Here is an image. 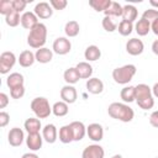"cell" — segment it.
Returning <instances> with one entry per match:
<instances>
[{"mask_svg": "<svg viewBox=\"0 0 158 158\" xmlns=\"http://www.w3.org/2000/svg\"><path fill=\"white\" fill-rule=\"evenodd\" d=\"M107 114L110 117L121 122H131L135 117L133 109L123 102H111L107 107Z\"/></svg>", "mask_w": 158, "mask_h": 158, "instance_id": "6da1fadb", "label": "cell"}, {"mask_svg": "<svg viewBox=\"0 0 158 158\" xmlns=\"http://www.w3.org/2000/svg\"><path fill=\"white\" fill-rule=\"evenodd\" d=\"M35 57H36V60L38 63L46 64V63H49L52 60V58H53V51L49 49V48L42 47V48H40V49L36 51Z\"/></svg>", "mask_w": 158, "mask_h": 158, "instance_id": "ffe728a7", "label": "cell"}, {"mask_svg": "<svg viewBox=\"0 0 158 158\" xmlns=\"http://www.w3.org/2000/svg\"><path fill=\"white\" fill-rule=\"evenodd\" d=\"M31 110L33 111L37 118H47L52 114V106L49 105L48 99L43 96L35 98L31 101Z\"/></svg>", "mask_w": 158, "mask_h": 158, "instance_id": "5b68a950", "label": "cell"}, {"mask_svg": "<svg viewBox=\"0 0 158 158\" xmlns=\"http://www.w3.org/2000/svg\"><path fill=\"white\" fill-rule=\"evenodd\" d=\"M42 137L47 143H54L57 141V137H58L57 127L53 123H47L42 128Z\"/></svg>", "mask_w": 158, "mask_h": 158, "instance_id": "9a60e30c", "label": "cell"}, {"mask_svg": "<svg viewBox=\"0 0 158 158\" xmlns=\"http://www.w3.org/2000/svg\"><path fill=\"white\" fill-rule=\"evenodd\" d=\"M151 30L156 36H158V20H156L151 23Z\"/></svg>", "mask_w": 158, "mask_h": 158, "instance_id": "f6af8a7d", "label": "cell"}, {"mask_svg": "<svg viewBox=\"0 0 158 158\" xmlns=\"http://www.w3.org/2000/svg\"><path fill=\"white\" fill-rule=\"evenodd\" d=\"M105 16L110 17H120L122 16V5H120L116 1H111V5L104 11Z\"/></svg>", "mask_w": 158, "mask_h": 158, "instance_id": "4dcf8cb0", "label": "cell"}, {"mask_svg": "<svg viewBox=\"0 0 158 158\" xmlns=\"http://www.w3.org/2000/svg\"><path fill=\"white\" fill-rule=\"evenodd\" d=\"M111 158H122V156H121V154H115V156H112Z\"/></svg>", "mask_w": 158, "mask_h": 158, "instance_id": "f907efd6", "label": "cell"}, {"mask_svg": "<svg viewBox=\"0 0 158 158\" xmlns=\"http://www.w3.org/2000/svg\"><path fill=\"white\" fill-rule=\"evenodd\" d=\"M77 72L80 77V79H90L93 75V67L89 62H79L77 65Z\"/></svg>", "mask_w": 158, "mask_h": 158, "instance_id": "44dd1931", "label": "cell"}, {"mask_svg": "<svg viewBox=\"0 0 158 158\" xmlns=\"http://www.w3.org/2000/svg\"><path fill=\"white\" fill-rule=\"evenodd\" d=\"M101 25L106 32H114L117 28V23L114 21V17H110V16H104Z\"/></svg>", "mask_w": 158, "mask_h": 158, "instance_id": "d590c367", "label": "cell"}, {"mask_svg": "<svg viewBox=\"0 0 158 158\" xmlns=\"http://www.w3.org/2000/svg\"><path fill=\"white\" fill-rule=\"evenodd\" d=\"M27 5V1L26 0H12V9L17 12H21L25 10Z\"/></svg>", "mask_w": 158, "mask_h": 158, "instance_id": "60d3db41", "label": "cell"}, {"mask_svg": "<svg viewBox=\"0 0 158 158\" xmlns=\"http://www.w3.org/2000/svg\"><path fill=\"white\" fill-rule=\"evenodd\" d=\"M136 89V99L135 101L142 110H151L154 106V99L152 95V88L147 84H138L135 86Z\"/></svg>", "mask_w": 158, "mask_h": 158, "instance_id": "7a4b0ae2", "label": "cell"}, {"mask_svg": "<svg viewBox=\"0 0 158 158\" xmlns=\"http://www.w3.org/2000/svg\"><path fill=\"white\" fill-rule=\"evenodd\" d=\"M23 127H25V130L27 131L28 135H32V133H40V131L42 128V125H41L40 118H37V117H30V118H27L25 121Z\"/></svg>", "mask_w": 158, "mask_h": 158, "instance_id": "7402d4cb", "label": "cell"}, {"mask_svg": "<svg viewBox=\"0 0 158 158\" xmlns=\"http://www.w3.org/2000/svg\"><path fill=\"white\" fill-rule=\"evenodd\" d=\"M117 31L121 36H128L132 33L133 31V23L132 22H128V21H123L121 20V22L118 23V27H117Z\"/></svg>", "mask_w": 158, "mask_h": 158, "instance_id": "e575fe53", "label": "cell"}, {"mask_svg": "<svg viewBox=\"0 0 158 158\" xmlns=\"http://www.w3.org/2000/svg\"><path fill=\"white\" fill-rule=\"evenodd\" d=\"M152 52L156 56H158V40H154L153 41V43H152Z\"/></svg>", "mask_w": 158, "mask_h": 158, "instance_id": "bcb514c9", "label": "cell"}, {"mask_svg": "<svg viewBox=\"0 0 158 158\" xmlns=\"http://www.w3.org/2000/svg\"><path fill=\"white\" fill-rule=\"evenodd\" d=\"M17 60H19V63H20L21 67L28 68V67H31V65L36 62V57H35V53H33V52L26 49V51H22V52L20 53Z\"/></svg>", "mask_w": 158, "mask_h": 158, "instance_id": "d6986e66", "label": "cell"}, {"mask_svg": "<svg viewBox=\"0 0 158 158\" xmlns=\"http://www.w3.org/2000/svg\"><path fill=\"white\" fill-rule=\"evenodd\" d=\"M42 143H43V137L42 135L40 133H32V135H28L27 138H26V144L27 147L36 152V151H40L42 148Z\"/></svg>", "mask_w": 158, "mask_h": 158, "instance_id": "2e32d148", "label": "cell"}, {"mask_svg": "<svg viewBox=\"0 0 158 158\" xmlns=\"http://www.w3.org/2000/svg\"><path fill=\"white\" fill-rule=\"evenodd\" d=\"M152 95L154 98H158V83H156L153 85V88H152Z\"/></svg>", "mask_w": 158, "mask_h": 158, "instance_id": "7dc6e473", "label": "cell"}, {"mask_svg": "<svg viewBox=\"0 0 158 158\" xmlns=\"http://www.w3.org/2000/svg\"><path fill=\"white\" fill-rule=\"evenodd\" d=\"M84 57H85L86 62H95V60H98L101 57V51L95 44L88 46L85 52H84Z\"/></svg>", "mask_w": 158, "mask_h": 158, "instance_id": "d4e9b609", "label": "cell"}, {"mask_svg": "<svg viewBox=\"0 0 158 158\" xmlns=\"http://www.w3.org/2000/svg\"><path fill=\"white\" fill-rule=\"evenodd\" d=\"M156 158H158V157H156Z\"/></svg>", "mask_w": 158, "mask_h": 158, "instance_id": "816d5d0a", "label": "cell"}, {"mask_svg": "<svg viewBox=\"0 0 158 158\" xmlns=\"http://www.w3.org/2000/svg\"><path fill=\"white\" fill-rule=\"evenodd\" d=\"M63 79L68 85H74L75 83H78L80 77H79V74L77 72V68L75 67H70V68L65 69L64 73H63Z\"/></svg>", "mask_w": 158, "mask_h": 158, "instance_id": "cb8c5ba5", "label": "cell"}, {"mask_svg": "<svg viewBox=\"0 0 158 158\" xmlns=\"http://www.w3.org/2000/svg\"><path fill=\"white\" fill-rule=\"evenodd\" d=\"M9 104V96L5 93H0V109L6 107Z\"/></svg>", "mask_w": 158, "mask_h": 158, "instance_id": "ee69618b", "label": "cell"}, {"mask_svg": "<svg viewBox=\"0 0 158 158\" xmlns=\"http://www.w3.org/2000/svg\"><path fill=\"white\" fill-rule=\"evenodd\" d=\"M105 151L100 144H89L84 148L81 153V158H104Z\"/></svg>", "mask_w": 158, "mask_h": 158, "instance_id": "9c48e42d", "label": "cell"}, {"mask_svg": "<svg viewBox=\"0 0 158 158\" xmlns=\"http://www.w3.org/2000/svg\"><path fill=\"white\" fill-rule=\"evenodd\" d=\"M23 75L15 72V73H11L7 78H6V85L10 88V89H14V88H17V86H21L23 85Z\"/></svg>", "mask_w": 158, "mask_h": 158, "instance_id": "484cf974", "label": "cell"}, {"mask_svg": "<svg viewBox=\"0 0 158 158\" xmlns=\"http://www.w3.org/2000/svg\"><path fill=\"white\" fill-rule=\"evenodd\" d=\"M49 5L52 6L53 10H64L68 5V1L67 0H51Z\"/></svg>", "mask_w": 158, "mask_h": 158, "instance_id": "ab89813d", "label": "cell"}, {"mask_svg": "<svg viewBox=\"0 0 158 158\" xmlns=\"http://www.w3.org/2000/svg\"><path fill=\"white\" fill-rule=\"evenodd\" d=\"M47 40V27L44 23L38 22L32 30H30L27 36V44L32 48L40 49L44 46Z\"/></svg>", "mask_w": 158, "mask_h": 158, "instance_id": "3957f363", "label": "cell"}, {"mask_svg": "<svg viewBox=\"0 0 158 158\" xmlns=\"http://www.w3.org/2000/svg\"><path fill=\"white\" fill-rule=\"evenodd\" d=\"M149 4H151L153 7H157V9H158V1H156V0H149Z\"/></svg>", "mask_w": 158, "mask_h": 158, "instance_id": "681fc988", "label": "cell"}, {"mask_svg": "<svg viewBox=\"0 0 158 158\" xmlns=\"http://www.w3.org/2000/svg\"><path fill=\"white\" fill-rule=\"evenodd\" d=\"M10 122V115L5 111L0 112V127H5Z\"/></svg>", "mask_w": 158, "mask_h": 158, "instance_id": "b9f144b4", "label": "cell"}, {"mask_svg": "<svg viewBox=\"0 0 158 158\" xmlns=\"http://www.w3.org/2000/svg\"><path fill=\"white\" fill-rule=\"evenodd\" d=\"M23 139H25V133L19 127H12L9 131V133H7V141H9L10 146H12V147L21 146L22 142H23Z\"/></svg>", "mask_w": 158, "mask_h": 158, "instance_id": "ba28073f", "label": "cell"}, {"mask_svg": "<svg viewBox=\"0 0 158 158\" xmlns=\"http://www.w3.org/2000/svg\"><path fill=\"white\" fill-rule=\"evenodd\" d=\"M136 72H137L136 65H133V64H126V65L115 68L112 70V79L115 80V83L125 85V84H128L132 80V78L135 77Z\"/></svg>", "mask_w": 158, "mask_h": 158, "instance_id": "277c9868", "label": "cell"}, {"mask_svg": "<svg viewBox=\"0 0 158 158\" xmlns=\"http://www.w3.org/2000/svg\"><path fill=\"white\" fill-rule=\"evenodd\" d=\"M86 90L90 93V94H101L104 91V83L99 79V78H90L86 80Z\"/></svg>", "mask_w": 158, "mask_h": 158, "instance_id": "e0dca14e", "label": "cell"}, {"mask_svg": "<svg viewBox=\"0 0 158 158\" xmlns=\"http://www.w3.org/2000/svg\"><path fill=\"white\" fill-rule=\"evenodd\" d=\"M17 58L12 52H2L0 56V73L6 74L15 65Z\"/></svg>", "mask_w": 158, "mask_h": 158, "instance_id": "8992f818", "label": "cell"}, {"mask_svg": "<svg viewBox=\"0 0 158 158\" xmlns=\"http://www.w3.org/2000/svg\"><path fill=\"white\" fill-rule=\"evenodd\" d=\"M33 12L36 14V16L38 19H42V20H46V19H49L52 15H53V9L52 6L46 2V1H41L38 4H36L35 9H33Z\"/></svg>", "mask_w": 158, "mask_h": 158, "instance_id": "30bf717a", "label": "cell"}, {"mask_svg": "<svg viewBox=\"0 0 158 158\" xmlns=\"http://www.w3.org/2000/svg\"><path fill=\"white\" fill-rule=\"evenodd\" d=\"M135 31L137 32L138 36H146L148 35V32L151 31V22H148L147 20L144 19H139L136 25H135Z\"/></svg>", "mask_w": 158, "mask_h": 158, "instance_id": "f1b7e54d", "label": "cell"}, {"mask_svg": "<svg viewBox=\"0 0 158 158\" xmlns=\"http://www.w3.org/2000/svg\"><path fill=\"white\" fill-rule=\"evenodd\" d=\"M120 96H121V99L125 102H132V101H135V99H136V89H135V86L128 85V86L122 88L121 91H120Z\"/></svg>", "mask_w": 158, "mask_h": 158, "instance_id": "83f0119b", "label": "cell"}, {"mask_svg": "<svg viewBox=\"0 0 158 158\" xmlns=\"http://www.w3.org/2000/svg\"><path fill=\"white\" fill-rule=\"evenodd\" d=\"M137 15H138V12H137L136 6H133L131 4H126L122 6V16L121 17L123 21H128V22L133 23V21L137 19Z\"/></svg>", "mask_w": 158, "mask_h": 158, "instance_id": "603a6c76", "label": "cell"}, {"mask_svg": "<svg viewBox=\"0 0 158 158\" xmlns=\"http://www.w3.org/2000/svg\"><path fill=\"white\" fill-rule=\"evenodd\" d=\"M79 31H80V26L74 20L68 21L64 26V32H65L67 37H75V36L79 35Z\"/></svg>", "mask_w": 158, "mask_h": 158, "instance_id": "1f68e13d", "label": "cell"}, {"mask_svg": "<svg viewBox=\"0 0 158 158\" xmlns=\"http://www.w3.org/2000/svg\"><path fill=\"white\" fill-rule=\"evenodd\" d=\"M12 0H1L0 1V14L6 16L12 11Z\"/></svg>", "mask_w": 158, "mask_h": 158, "instance_id": "74e56055", "label": "cell"}, {"mask_svg": "<svg viewBox=\"0 0 158 158\" xmlns=\"http://www.w3.org/2000/svg\"><path fill=\"white\" fill-rule=\"evenodd\" d=\"M72 49V43L67 37H58L54 40L53 46H52V51L59 56H64L68 54Z\"/></svg>", "mask_w": 158, "mask_h": 158, "instance_id": "52a82bcc", "label": "cell"}, {"mask_svg": "<svg viewBox=\"0 0 158 158\" xmlns=\"http://www.w3.org/2000/svg\"><path fill=\"white\" fill-rule=\"evenodd\" d=\"M5 22H6V25L10 26V27H16V26H19V25L21 23V16H20V12L12 10L9 15L5 16Z\"/></svg>", "mask_w": 158, "mask_h": 158, "instance_id": "d6a6232c", "label": "cell"}, {"mask_svg": "<svg viewBox=\"0 0 158 158\" xmlns=\"http://www.w3.org/2000/svg\"><path fill=\"white\" fill-rule=\"evenodd\" d=\"M144 51V44L138 38H131L126 43V52L131 56H139Z\"/></svg>", "mask_w": 158, "mask_h": 158, "instance_id": "7c38bea8", "label": "cell"}, {"mask_svg": "<svg viewBox=\"0 0 158 158\" xmlns=\"http://www.w3.org/2000/svg\"><path fill=\"white\" fill-rule=\"evenodd\" d=\"M38 23V17L33 11H26L21 15V26L26 30H32Z\"/></svg>", "mask_w": 158, "mask_h": 158, "instance_id": "5bb4252c", "label": "cell"}, {"mask_svg": "<svg viewBox=\"0 0 158 158\" xmlns=\"http://www.w3.org/2000/svg\"><path fill=\"white\" fill-rule=\"evenodd\" d=\"M86 135L88 137L94 142H100L104 138V128L100 123H90L86 127Z\"/></svg>", "mask_w": 158, "mask_h": 158, "instance_id": "8fae6325", "label": "cell"}, {"mask_svg": "<svg viewBox=\"0 0 158 158\" xmlns=\"http://www.w3.org/2000/svg\"><path fill=\"white\" fill-rule=\"evenodd\" d=\"M59 141L62 143H70L74 141V137H73V131H72V127L70 125H64L59 128Z\"/></svg>", "mask_w": 158, "mask_h": 158, "instance_id": "4316f807", "label": "cell"}, {"mask_svg": "<svg viewBox=\"0 0 158 158\" xmlns=\"http://www.w3.org/2000/svg\"><path fill=\"white\" fill-rule=\"evenodd\" d=\"M89 5L98 12H104L110 5H111V0H90Z\"/></svg>", "mask_w": 158, "mask_h": 158, "instance_id": "836d02e7", "label": "cell"}, {"mask_svg": "<svg viewBox=\"0 0 158 158\" xmlns=\"http://www.w3.org/2000/svg\"><path fill=\"white\" fill-rule=\"evenodd\" d=\"M70 127H72V131H73V137H74V141H81L84 138V136L86 135V127L85 125L81 122V121H73L69 123Z\"/></svg>", "mask_w": 158, "mask_h": 158, "instance_id": "ac0fdd59", "label": "cell"}, {"mask_svg": "<svg viewBox=\"0 0 158 158\" xmlns=\"http://www.w3.org/2000/svg\"><path fill=\"white\" fill-rule=\"evenodd\" d=\"M21 158H40V157H38L36 153H30V152H28V153L22 154V157H21Z\"/></svg>", "mask_w": 158, "mask_h": 158, "instance_id": "c3c4849f", "label": "cell"}, {"mask_svg": "<svg viewBox=\"0 0 158 158\" xmlns=\"http://www.w3.org/2000/svg\"><path fill=\"white\" fill-rule=\"evenodd\" d=\"M77 98H78V93H77V89L73 85H68L67 84L60 89V99H62V101H64L67 104H74L77 101Z\"/></svg>", "mask_w": 158, "mask_h": 158, "instance_id": "4fadbf2b", "label": "cell"}, {"mask_svg": "<svg viewBox=\"0 0 158 158\" xmlns=\"http://www.w3.org/2000/svg\"><path fill=\"white\" fill-rule=\"evenodd\" d=\"M69 111V107H68V104L64 102V101H57L53 104L52 106V114L56 115L57 117H63L68 114Z\"/></svg>", "mask_w": 158, "mask_h": 158, "instance_id": "f546056e", "label": "cell"}, {"mask_svg": "<svg viewBox=\"0 0 158 158\" xmlns=\"http://www.w3.org/2000/svg\"><path fill=\"white\" fill-rule=\"evenodd\" d=\"M10 95L12 99H21L23 95H25V86L21 85V86H17V88H14V89H10Z\"/></svg>", "mask_w": 158, "mask_h": 158, "instance_id": "f35d334b", "label": "cell"}, {"mask_svg": "<svg viewBox=\"0 0 158 158\" xmlns=\"http://www.w3.org/2000/svg\"><path fill=\"white\" fill-rule=\"evenodd\" d=\"M149 123L153 127L158 128V110H156V111H153L151 114V116H149Z\"/></svg>", "mask_w": 158, "mask_h": 158, "instance_id": "7bdbcfd3", "label": "cell"}, {"mask_svg": "<svg viewBox=\"0 0 158 158\" xmlns=\"http://www.w3.org/2000/svg\"><path fill=\"white\" fill-rule=\"evenodd\" d=\"M142 19L147 20L148 22H153L156 20H158V10L157 9H148V10H144L143 14H142Z\"/></svg>", "mask_w": 158, "mask_h": 158, "instance_id": "8d00e7d4", "label": "cell"}]
</instances>
